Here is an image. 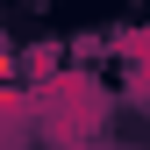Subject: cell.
I'll list each match as a JSON object with an SVG mask.
<instances>
[{"mask_svg":"<svg viewBox=\"0 0 150 150\" xmlns=\"http://www.w3.org/2000/svg\"><path fill=\"white\" fill-rule=\"evenodd\" d=\"M100 115H107V86L86 79V71H50V79L36 86V129H43L57 150L93 143L100 136Z\"/></svg>","mask_w":150,"mask_h":150,"instance_id":"cell-1","label":"cell"}]
</instances>
